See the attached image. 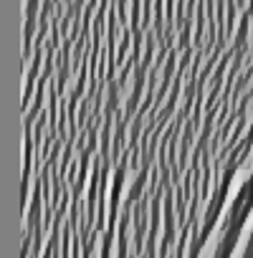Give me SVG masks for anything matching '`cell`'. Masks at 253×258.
<instances>
[{"label":"cell","instance_id":"1","mask_svg":"<svg viewBox=\"0 0 253 258\" xmlns=\"http://www.w3.org/2000/svg\"><path fill=\"white\" fill-rule=\"evenodd\" d=\"M185 3L228 26L230 31H240L253 38V0H185Z\"/></svg>","mask_w":253,"mask_h":258}]
</instances>
